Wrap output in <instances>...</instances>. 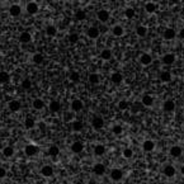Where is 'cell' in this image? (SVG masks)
I'll return each mask as SVG.
<instances>
[{
	"instance_id": "cell-42",
	"label": "cell",
	"mask_w": 184,
	"mask_h": 184,
	"mask_svg": "<svg viewBox=\"0 0 184 184\" xmlns=\"http://www.w3.org/2000/svg\"><path fill=\"white\" fill-rule=\"evenodd\" d=\"M112 132H113V135H121L123 132V127L121 124H114L112 127Z\"/></svg>"
},
{
	"instance_id": "cell-48",
	"label": "cell",
	"mask_w": 184,
	"mask_h": 184,
	"mask_svg": "<svg viewBox=\"0 0 184 184\" xmlns=\"http://www.w3.org/2000/svg\"><path fill=\"white\" fill-rule=\"evenodd\" d=\"M5 176H6V170H5L4 168L0 166V179H4Z\"/></svg>"
},
{
	"instance_id": "cell-19",
	"label": "cell",
	"mask_w": 184,
	"mask_h": 184,
	"mask_svg": "<svg viewBox=\"0 0 184 184\" xmlns=\"http://www.w3.org/2000/svg\"><path fill=\"white\" fill-rule=\"evenodd\" d=\"M112 33H113V36H114V37H122L124 34V29H123L122 26L117 24V26H114L112 28Z\"/></svg>"
},
{
	"instance_id": "cell-6",
	"label": "cell",
	"mask_w": 184,
	"mask_h": 184,
	"mask_svg": "<svg viewBox=\"0 0 184 184\" xmlns=\"http://www.w3.org/2000/svg\"><path fill=\"white\" fill-rule=\"evenodd\" d=\"M26 10L27 13H29L31 15H34V14H37L38 10H39V6L37 3H34V2H29V3H27L26 5Z\"/></svg>"
},
{
	"instance_id": "cell-13",
	"label": "cell",
	"mask_w": 184,
	"mask_h": 184,
	"mask_svg": "<svg viewBox=\"0 0 184 184\" xmlns=\"http://www.w3.org/2000/svg\"><path fill=\"white\" fill-rule=\"evenodd\" d=\"M175 36H176V32L173 29V28H166V29L164 31V33H162V37H164V39H166V41L174 39Z\"/></svg>"
},
{
	"instance_id": "cell-45",
	"label": "cell",
	"mask_w": 184,
	"mask_h": 184,
	"mask_svg": "<svg viewBox=\"0 0 184 184\" xmlns=\"http://www.w3.org/2000/svg\"><path fill=\"white\" fill-rule=\"evenodd\" d=\"M70 80L74 81V83H77L80 80V74L76 73V71H73L71 74H70Z\"/></svg>"
},
{
	"instance_id": "cell-22",
	"label": "cell",
	"mask_w": 184,
	"mask_h": 184,
	"mask_svg": "<svg viewBox=\"0 0 184 184\" xmlns=\"http://www.w3.org/2000/svg\"><path fill=\"white\" fill-rule=\"evenodd\" d=\"M156 9H158V4H156V3L148 2V3L145 4V10H146V13H148V14H154L155 12H156Z\"/></svg>"
},
{
	"instance_id": "cell-36",
	"label": "cell",
	"mask_w": 184,
	"mask_h": 184,
	"mask_svg": "<svg viewBox=\"0 0 184 184\" xmlns=\"http://www.w3.org/2000/svg\"><path fill=\"white\" fill-rule=\"evenodd\" d=\"M88 80H89V83L90 84H93V85H97V84H99V75L98 74H90L89 76H88Z\"/></svg>"
},
{
	"instance_id": "cell-3",
	"label": "cell",
	"mask_w": 184,
	"mask_h": 184,
	"mask_svg": "<svg viewBox=\"0 0 184 184\" xmlns=\"http://www.w3.org/2000/svg\"><path fill=\"white\" fill-rule=\"evenodd\" d=\"M162 174H164L166 178H174L175 174H176V169L173 165L168 164L164 166V169H162Z\"/></svg>"
},
{
	"instance_id": "cell-34",
	"label": "cell",
	"mask_w": 184,
	"mask_h": 184,
	"mask_svg": "<svg viewBox=\"0 0 184 184\" xmlns=\"http://www.w3.org/2000/svg\"><path fill=\"white\" fill-rule=\"evenodd\" d=\"M111 80L113 81V84H121L122 80H123V76H122V74H119V73H114V74H112Z\"/></svg>"
},
{
	"instance_id": "cell-18",
	"label": "cell",
	"mask_w": 184,
	"mask_h": 184,
	"mask_svg": "<svg viewBox=\"0 0 184 184\" xmlns=\"http://www.w3.org/2000/svg\"><path fill=\"white\" fill-rule=\"evenodd\" d=\"M93 173L95 175H99V176L103 175L105 173V166L102 164V162H98V164H95L94 168H93Z\"/></svg>"
},
{
	"instance_id": "cell-26",
	"label": "cell",
	"mask_w": 184,
	"mask_h": 184,
	"mask_svg": "<svg viewBox=\"0 0 184 184\" xmlns=\"http://www.w3.org/2000/svg\"><path fill=\"white\" fill-rule=\"evenodd\" d=\"M104 152H105V147H104V145H102V144H97V145L94 146V155H97V156H103Z\"/></svg>"
},
{
	"instance_id": "cell-32",
	"label": "cell",
	"mask_w": 184,
	"mask_h": 184,
	"mask_svg": "<svg viewBox=\"0 0 184 184\" xmlns=\"http://www.w3.org/2000/svg\"><path fill=\"white\" fill-rule=\"evenodd\" d=\"M136 34H137L138 37H145L146 34H147V27H145V26H137Z\"/></svg>"
},
{
	"instance_id": "cell-28",
	"label": "cell",
	"mask_w": 184,
	"mask_h": 184,
	"mask_svg": "<svg viewBox=\"0 0 184 184\" xmlns=\"http://www.w3.org/2000/svg\"><path fill=\"white\" fill-rule=\"evenodd\" d=\"M101 59L104 60V61H108L112 59V51L109 48H104L103 51L101 52Z\"/></svg>"
},
{
	"instance_id": "cell-30",
	"label": "cell",
	"mask_w": 184,
	"mask_h": 184,
	"mask_svg": "<svg viewBox=\"0 0 184 184\" xmlns=\"http://www.w3.org/2000/svg\"><path fill=\"white\" fill-rule=\"evenodd\" d=\"M14 147L13 146H5L4 148H3V155L5 158H12L13 155H14Z\"/></svg>"
},
{
	"instance_id": "cell-16",
	"label": "cell",
	"mask_w": 184,
	"mask_h": 184,
	"mask_svg": "<svg viewBox=\"0 0 184 184\" xmlns=\"http://www.w3.org/2000/svg\"><path fill=\"white\" fill-rule=\"evenodd\" d=\"M83 150H84L83 142H80V141H75V142H73V145H71V151H73L74 154H80V152H83Z\"/></svg>"
},
{
	"instance_id": "cell-15",
	"label": "cell",
	"mask_w": 184,
	"mask_h": 184,
	"mask_svg": "<svg viewBox=\"0 0 184 184\" xmlns=\"http://www.w3.org/2000/svg\"><path fill=\"white\" fill-rule=\"evenodd\" d=\"M70 107H71L73 112H80L83 109V102L80 99H74L71 102V104H70Z\"/></svg>"
},
{
	"instance_id": "cell-5",
	"label": "cell",
	"mask_w": 184,
	"mask_h": 184,
	"mask_svg": "<svg viewBox=\"0 0 184 184\" xmlns=\"http://www.w3.org/2000/svg\"><path fill=\"white\" fill-rule=\"evenodd\" d=\"M182 154H183V148L178 145H174V146H172L170 148H169V155L174 159H178Z\"/></svg>"
},
{
	"instance_id": "cell-14",
	"label": "cell",
	"mask_w": 184,
	"mask_h": 184,
	"mask_svg": "<svg viewBox=\"0 0 184 184\" xmlns=\"http://www.w3.org/2000/svg\"><path fill=\"white\" fill-rule=\"evenodd\" d=\"M91 126H93V128H95V130L103 128V126H104L103 118H102V117H95V118H93V119H91Z\"/></svg>"
},
{
	"instance_id": "cell-24",
	"label": "cell",
	"mask_w": 184,
	"mask_h": 184,
	"mask_svg": "<svg viewBox=\"0 0 184 184\" xmlns=\"http://www.w3.org/2000/svg\"><path fill=\"white\" fill-rule=\"evenodd\" d=\"M8 108H9V111H12V112H18V111H20V102L19 101H10L9 103H8Z\"/></svg>"
},
{
	"instance_id": "cell-20",
	"label": "cell",
	"mask_w": 184,
	"mask_h": 184,
	"mask_svg": "<svg viewBox=\"0 0 184 184\" xmlns=\"http://www.w3.org/2000/svg\"><path fill=\"white\" fill-rule=\"evenodd\" d=\"M32 41V36L29 32H22L19 36V42L20 43H29Z\"/></svg>"
},
{
	"instance_id": "cell-51",
	"label": "cell",
	"mask_w": 184,
	"mask_h": 184,
	"mask_svg": "<svg viewBox=\"0 0 184 184\" xmlns=\"http://www.w3.org/2000/svg\"><path fill=\"white\" fill-rule=\"evenodd\" d=\"M183 132H184V127H183Z\"/></svg>"
},
{
	"instance_id": "cell-27",
	"label": "cell",
	"mask_w": 184,
	"mask_h": 184,
	"mask_svg": "<svg viewBox=\"0 0 184 184\" xmlns=\"http://www.w3.org/2000/svg\"><path fill=\"white\" fill-rule=\"evenodd\" d=\"M46 34L48 37H55L56 34H57V28H56L55 26H52V24H49V26H47L46 27Z\"/></svg>"
},
{
	"instance_id": "cell-29",
	"label": "cell",
	"mask_w": 184,
	"mask_h": 184,
	"mask_svg": "<svg viewBox=\"0 0 184 184\" xmlns=\"http://www.w3.org/2000/svg\"><path fill=\"white\" fill-rule=\"evenodd\" d=\"M71 128H73L74 132H80L84 128V124L80 121H73L71 122Z\"/></svg>"
},
{
	"instance_id": "cell-31",
	"label": "cell",
	"mask_w": 184,
	"mask_h": 184,
	"mask_svg": "<svg viewBox=\"0 0 184 184\" xmlns=\"http://www.w3.org/2000/svg\"><path fill=\"white\" fill-rule=\"evenodd\" d=\"M160 80L162 83H170L172 81V74L169 71H162L160 74Z\"/></svg>"
},
{
	"instance_id": "cell-37",
	"label": "cell",
	"mask_w": 184,
	"mask_h": 184,
	"mask_svg": "<svg viewBox=\"0 0 184 184\" xmlns=\"http://www.w3.org/2000/svg\"><path fill=\"white\" fill-rule=\"evenodd\" d=\"M32 60H33V62H34V63H37V65H39V63H42V62H43L45 57H43V55H42V53L37 52V53H34V55H33Z\"/></svg>"
},
{
	"instance_id": "cell-44",
	"label": "cell",
	"mask_w": 184,
	"mask_h": 184,
	"mask_svg": "<svg viewBox=\"0 0 184 184\" xmlns=\"http://www.w3.org/2000/svg\"><path fill=\"white\" fill-rule=\"evenodd\" d=\"M128 107H130V104H128V102H127V101H119V103H118V108L121 109V111L128 109Z\"/></svg>"
},
{
	"instance_id": "cell-43",
	"label": "cell",
	"mask_w": 184,
	"mask_h": 184,
	"mask_svg": "<svg viewBox=\"0 0 184 184\" xmlns=\"http://www.w3.org/2000/svg\"><path fill=\"white\" fill-rule=\"evenodd\" d=\"M124 15H126L127 19H132L133 17H135V9H133V8H126Z\"/></svg>"
},
{
	"instance_id": "cell-4",
	"label": "cell",
	"mask_w": 184,
	"mask_h": 184,
	"mask_svg": "<svg viewBox=\"0 0 184 184\" xmlns=\"http://www.w3.org/2000/svg\"><path fill=\"white\" fill-rule=\"evenodd\" d=\"M109 17H111V14L108 10H105V9H101L98 13H97V18L99 22H102V23H105V22H108L109 20Z\"/></svg>"
},
{
	"instance_id": "cell-33",
	"label": "cell",
	"mask_w": 184,
	"mask_h": 184,
	"mask_svg": "<svg viewBox=\"0 0 184 184\" xmlns=\"http://www.w3.org/2000/svg\"><path fill=\"white\" fill-rule=\"evenodd\" d=\"M59 154H60V148H59V146H56V145L49 146V148H48V155H49V156L55 158V156H57Z\"/></svg>"
},
{
	"instance_id": "cell-10",
	"label": "cell",
	"mask_w": 184,
	"mask_h": 184,
	"mask_svg": "<svg viewBox=\"0 0 184 184\" xmlns=\"http://www.w3.org/2000/svg\"><path fill=\"white\" fill-rule=\"evenodd\" d=\"M152 62V57L150 53H142L140 56V63L142 66H148Z\"/></svg>"
},
{
	"instance_id": "cell-12",
	"label": "cell",
	"mask_w": 184,
	"mask_h": 184,
	"mask_svg": "<svg viewBox=\"0 0 184 184\" xmlns=\"http://www.w3.org/2000/svg\"><path fill=\"white\" fill-rule=\"evenodd\" d=\"M20 13H22V8H20L18 4H13V5H10V8H9V14H10L12 17L17 18V17L20 15Z\"/></svg>"
},
{
	"instance_id": "cell-11",
	"label": "cell",
	"mask_w": 184,
	"mask_h": 184,
	"mask_svg": "<svg viewBox=\"0 0 184 184\" xmlns=\"http://www.w3.org/2000/svg\"><path fill=\"white\" fill-rule=\"evenodd\" d=\"M161 62L164 63V65H173L175 62V55L174 53H166L162 56L161 59Z\"/></svg>"
},
{
	"instance_id": "cell-25",
	"label": "cell",
	"mask_w": 184,
	"mask_h": 184,
	"mask_svg": "<svg viewBox=\"0 0 184 184\" xmlns=\"http://www.w3.org/2000/svg\"><path fill=\"white\" fill-rule=\"evenodd\" d=\"M34 126H36V119H34L33 117H31V116H28L24 119V127L27 130H32Z\"/></svg>"
},
{
	"instance_id": "cell-46",
	"label": "cell",
	"mask_w": 184,
	"mask_h": 184,
	"mask_svg": "<svg viewBox=\"0 0 184 184\" xmlns=\"http://www.w3.org/2000/svg\"><path fill=\"white\" fill-rule=\"evenodd\" d=\"M31 87H32V81H31L29 79H24V80L22 81V88H23V89L28 90V89H31Z\"/></svg>"
},
{
	"instance_id": "cell-39",
	"label": "cell",
	"mask_w": 184,
	"mask_h": 184,
	"mask_svg": "<svg viewBox=\"0 0 184 184\" xmlns=\"http://www.w3.org/2000/svg\"><path fill=\"white\" fill-rule=\"evenodd\" d=\"M85 18H87V13L84 12V10L79 9V10L75 12V19H76V20H80V22H81V20H84Z\"/></svg>"
},
{
	"instance_id": "cell-17",
	"label": "cell",
	"mask_w": 184,
	"mask_h": 184,
	"mask_svg": "<svg viewBox=\"0 0 184 184\" xmlns=\"http://www.w3.org/2000/svg\"><path fill=\"white\" fill-rule=\"evenodd\" d=\"M141 104L145 105V107H151L154 104V98L150 95V94H145L141 99Z\"/></svg>"
},
{
	"instance_id": "cell-8",
	"label": "cell",
	"mask_w": 184,
	"mask_h": 184,
	"mask_svg": "<svg viewBox=\"0 0 184 184\" xmlns=\"http://www.w3.org/2000/svg\"><path fill=\"white\" fill-rule=\"evenodd\" d=\"M41 175L45 176V178H51L53 175V168L51 165H45L41 169Z\"/></svg>"
},
{
	"instance_id": "cell-23",
	"label": "cell",
	"mask_w": 184,
	"mask_h": 184,
	"mask_svg": "<svg viewBox=\"0 0 184 184\" xmlns=\"http://www.w3.org/2000/svg\"><path fill=\"white\" fill-rule=\"evenodd\" d=\"M162 109L165 112H173L175 109V103L173 101H170V99H168V101H165L164 104H162Z\"/></svg>"
},
{
	"instance_id": "cell-41",
	"label": "cell",
	"mask_w": 184,
	"mask_h": 184,
	"mask_svg": "<svg viewBox=\"0 0 184 184\" xmlns=\"http://www.w3.org/2000/svg\"><path fill=\"white\" fill-rule=\"evenodd\" d=\"M122 155H123L124 159H131L133 156V150H132V148H130V147H126L124 150H123V152H122Z\"/></svg>"
},
{
	"instance_id": "cell-50",
	"label": "cell",
	"mask_w": 184,
	"mask_h": 184,
	"mask_svg": "<svg viewBox=\"0 0 184 184\" xmlns=\"http://www.w3.org/2000/svg\"><path fill=\"white\" fill-rule=\"evenodd\" d=\"M180 174H182V175H184V164L180 166Z\"/></svg>"
},
{
	"instance_id": "cell-38",
	"label": "cell",
	"mask_w": 184,
	"mask_h": 184,
	"mask_svg": "<svg viewBox=\"0 0 184 184\" xmlns=\"http://www.w3.org/2000/svg\"><path fill=\"white\" fill-rule=\"evenodd\" d=\"M10 80V75L9 73H6V71H0V83L2 84H5V83H8Z\"/></svg>"
},
{
	"instance_id": "cell-49",
	"label": "cell",
	"mask_w": 184,
	"mask_h": 184,
	"mask_svg": "<svg viewBox=\"0 0 184 184\" xmlns=\"http://www.w3.org/2000/svg\"><path fill=\"white\" fill-rule=\"evenodd\" d=\"M178 36H179V38H180V39H184V28H182V29L179 31Z\"/></svg>"
},
{
	"instance_id": "cell-1",
	"label": "cell",
	"mask_w": 184,
	"mask_h": 184,
	"mask_svg": "<svg viewBox=\"0 0 184 184\" xmlns=\"http://www.w3.org/2000/svg\"><path fill=\"white\" fill-rule=\"evenodd\" d=\"M24 152L27 156H36V155L39 152V147L34 144H28L24 147Z\"/></svg>"
},
{
	"instance_id": "cell-2",
	"label": "cell",
	"mask_w": 184,
	"mask_h": 184,
	"mask_svg": "<svg viewBox=\"0 0 184 184\" xmlns=\"http://www.w3.org/2000/svg\"><path fill=\"white\" fill-rule=\"evenodd\" d=\"M109 176H111V179L113 182H119V180H122V178H123V172L121 170V169L114 168V169H112V170H111Z\"/></svg>"
},
{
	"instance_id": "cell-9",
	"label": "cell",
	"mask_w": 184,
	"mask_h": 184,
	"mask_svg": "<svg viewBox=\"0 0 184 184\" xmlns=\"http://www.w3.org/2000/svg\"><path fill=\"white\" fill-rule=\"evenodd\" d=\"M154 148H155V142L152 140H145L142 142V150L145 152H151L154 151Z\"/></svg>"
},
{
	"instance_id": "cell-7",
	"label": "cell",
	"mask_w": 184,
	"mask_h": 184,
	"mask_svg": "<svg viewBox=\"0 0 184 184\" xmlns=\"http://www.w3.org/2000/svg\"><path fill=\"white\" fill-rule=\"evenodd\" d=\"M87 36L90 39H97L101 36V31H99V28H97V27H89L88 31H87Z\"/></svg>"
},
{
	"instance_id": "cell-21",
	"label": "cell",
	"mask_w": 184,
	"mask_h": 184,
	"mask_svg": "<svg viewBox=\"0 0 184 184\" xmlns=\"http://www.w3.org/2000/svg\"><path fill=\"white\" fill-rule=\"evenodd\" d=\"M32 107L36 109V111H41V109L45 108V102L42 101L41 98H36V99H34V101L32 102Z\"/></svg>"
},
{
	"instance_id": "cell-40",
	"label": "cell",
	"mask_w": 184,
	"mask_h": 184,
	"mask_svg": "<svg viewBox=\"0 0 184 184\" xmlns=\"http://www.w3.org/2000/svg\"><path fill=\"white\" fill-rule=\"evenodd\" d=\"M69 42L73 43V45L77 43V42H79V34L77 33H70L69 34Z\"/></svg>"
},
{
	"instance_id": "cell-35",
	"label": "cell",
	"mask_w": 184,
	"mask_h": 184,
	"mask_svg": "<svg viewBox=\"0 0 184 184\" xmlns=\"http://www.w3.org/2000/svg\"><path fill=\"white\" fill-rule=\"evenodd\" d=\"M61 109V104L57 101H51L49 103V111L51 112H59Z\"/></svg>"
},
{
	"instance_id": "cell-47",
	"label": "cell",
	"mask_w": 184,
	"mask_h": 184,
	"mask_svg": "<svg viewBox=\"0 0 184 184\" xmlns=\"http://www.w3.org/2000/svg\"><path fill=\"white\" fill-rule=\"evenodd\" d=\"M73 117H74V114L71 112H66L65 113V116H63V119H65L66 122H69V121H71L73 122Z\"/></svg>"
}]
</instances>
